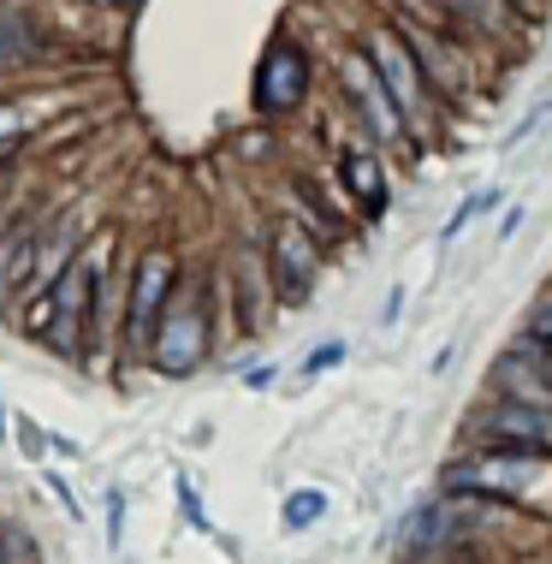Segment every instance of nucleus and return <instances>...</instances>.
Here are the masks:
<instances>
[{"label": "nucleus", "instance_id": "nucleus-1", "mask_svg": "<svg viewBox=\"0 0 552 564\" xmlns=\"http://www.w3.org/2000/svg\"><path fill=\"white\" fill-rule=\"evenodd\" d=\"M452 494H481V499H511L529 511H552V452H523V446H494L469 452L446 469Z\"/></svg>", "mask_w": 552, "mask_h": 564}, {"label": "nucleus", "instance_id": "nucleus-2", "mask_svg": "<svg viewBox=\"0 0 552 564\" xmlns=\"http://www.w3.org/2000/svg\"><path fill=\"white\" fill-rule=\"evenodd\" d=\"M178 292V262L173 250H143L131 268V285H126V357H149V345H155V327L166 315V303Z\"/></svg>", "mask_w": 552, "mask_h": 564}, {"label": "nucleus", "instance_id": "nucleus-3", "mask_svg": "<svg viewBox=\"0 0 552 564\" xmlns=\"http://www.w3.org/2000/svg\"><path fill=\"white\" fill-rule=\"evenodd\" d=\"M208 339H214L208 292H196V285H178L173 303H166V315H161V327H155L149 362H155L161 375H191L196 362L208 357Z\"/></svg>", "mask_w": 552, "mask_h": 564}, {"label": "nucleus", "instance_id": "nucleus-4", "mask_svg": "<svg viewBox=\"0 0 552 564\" xmlns=\"http://www.w3.org/2000/svg\"><path fill=\"white\" fill-rule=\"evenodd\" d=\"M107 273V243L84 250L78 262L59 273L54 285V327H48V345L59 357H78L84 362V327H89V297H96V280Z\"/></svg>", "mask_w": 552, "mask_h": 564}, {"label": "nucleus", "instance_id": "nucleus-5", "mask_svg": "<svg viewBox=\"0 0 552 564\" xmlns=\"http://www.w3.org/2000/svg\"><path fill=\"white\" fill-rule=\"evenodd\" d=\"M310 101V54L291 36H280L256 66V108L262 113H297Z\"/></svg>", "mask_w": 552, "mask_h": 564}, {"label": "nucleus", "instance_id": "nucleus-6", "mask_svg": "<svg viewBox=\"0 0 552 564\" xmlns=\"http://www.w3.org/2000/svg\"><path fill=\"white\" fill-rule=\"evenodd\" d=\"M345 89H350V108L362 113V126L380 137V143H404L410 149V119L392 101V89L380 84V72L368 66V54H345Z\"/></svg>", "mask_w": 552, "mask_h": 564}, {"label": "nucleus", "instance_id": "nucleus-7", "mask_svg": "<svg viewBox=\"0 0 552 564\" xmlns=\"http://www.w3.org/2000/svg\"><path fill=\"white\" fill-rule=\"evenodd\" d=\"M368 66L380 72V84L392 89V101L404 108L410 126H416L422 108H427V84H422V66H416V54H410V42L392 36V30H375V36H368Z\"/></svg>", "mask_w": 552, "mask_h": 564}, {"label": "nucleus", "instance_id": "nucleus-8", "mask_svg": "<svg viewBox=\"0 0 552 564\" xmlns=\"http://www.w3.org/2000/svg\"><path fill=\"white\" fill-rule=\"evenodd\" d=\"M268 268H273V292H280V303H303L310 285H315V268H321L315 238L303 232V226H280L273 243H268Z\"/></svg>", "mask_w": 552, "mask_h": 564}, {"label": "nucleus", "instance_id": "nucleus-9", "mask_svg": "<svg viewBox=\"0 0 552 564\" xmlns=\"http://www.w3.org/2000/svg\"><path fill=\"white\" fill-rule=\"evenodd\" d=\"M339 185H345V196H350V208H362V220H380V215H387V203H392L387 166H380V155H375L368 143L339 149Z\"/></svg>", "mask_w": 552, "mask_h": 564}, {"label": "nucleus", "instance_id": "nucleus-10", "mask_svg": "<svg viewBox=\"0 0 552 564\" xmlns=\"http://www.w3.org/2000/svg\"><path fill=\"white\" fill-rule=\"evenodd\" d=\"M487 434L499 446H523V452H552V410L546 404H523V399H499L487 410Z\"/></svg>", "mask_w": 552, "mask_h": 564}, {"label": "nucleus", "instance_id": "nucleus-11", "mask_svg": "<svg viewBox=\"0 0 552 564\" xmlns=\"http://www.w3.org/2000/svg\"><path fill=\"white\" fill-rule=\"evenodd\" d=\"M434 7H446L452 19H464V24H475V30H505V19H511V12H523L517 0H434Z\"/></svg>", "mask_w": 552, "mask_h": 564}, {"label": "nucleus", "instance_id": "nucleus-12", "mask_svg": "<svg viewBox=\"0 0 552 564\" xmlns=\"http://www.w3.org/2000/svg\"><path fill=\"white\" fill-rule=\"evenodd\" d=\"M24 48H30L24 19H19V12H0V72H7L12 59H24Z\"/></svg>", "mask_w": 552, "mask_h": 564}, {"label": "nucleus", "instance_id": "nucleus-13", "mask_svg": "<svg viewBox=\"0 0 552 564\" xmlns=\"http://www.w3.org/2000/svg\"><path fill=\"white\" fill-rule=\"evenodd\" d=\"M499 196H505V191H475V196H464V208H457V215H452L446 226H440V243H452V238L464 232V226H469L475 215H481V208H494Z\"/></svg>", "mask_w": 552, "mask_h": 564}, {"label": "nucleus", "instance_id": "nucleus-14", "mask_svg": "<svg viewBox=\"0 0 552 564\" xmlns=\"http://www.w3.org/2000/svg\"><path fill=\"white\" fill-rule=\"evenodd\" d=\"M321 511H327V499H321V494H291L285 499V529H310Z\"/></svg>", "mask_w": 552, "mask_h": 564}, {"label": "nucleus", "instance_id": "nucleus-15", "mask_svg": "<svg viewBox=\"0 0 552 564\" xmlns=\"http://www.w3.org/2000/svg\"><path fill=\"white\" fill-rule=\"evenodd\" d=\"M339 357H345V345H321L315 357L303 362V369H310V375H321V369H333V362H339Z\"/></svg>", "mask_w": 552, "mask_h": 564}, {"label": "nucleus", "instance_id": "nucleus-16", "mask_svg": "<svg viewBox=\"0 0 552 564\" xmlns=\"http://www.w3.org/2000/svg\"><path fill=\"white\" fill-rule=\"evenodd\" d=\"M19 434H24V452H30V457H42V452H48V440H42L36 422H24V416H19Z\"/></svg>", "mask_w": 552, "mask_h": 564}, {"label": "nucleus", "instance_id": "nucleus-17", "mask_svg": "<svg viewBox=\"0 0 552 564\" xmlns=\"http://www.w3.org/2000/svg\"><path fill=\"white\" fill-rule=\"evenodd\" d=\"M534 339H552V303H541V315H534Z\"/></svg>", "mask_w": 552, "mask_h": 564}, {"label": "nucleus", "instance_id": "nucleus-18", "mask_svg": "<svg viewBox=\"0 0 552 564\" xmlns=\"http://www.w3.org/2000/svg\"><path fill=\"white\" fill-rule=\"evenodd\" d=\"M7 422H12V416H7V410H0V434H7Z\"/></svg>", "mask_w": 552, "mask_h": 564}, {"label": "nucleus", "instance_id": "nucleus-19", "mask_svg": "<svg viewBox=\"0 0 552 564\" xmlns=\"http://www.w3.org/2000/svg\"><path fill=\"white\" fill-rule=\"evenodd\" d=\"M107 7H131V0H107Z\"/></svg>", "mask_w": 552, "mask_h": 564}, {"label": "nucleus", "instance_id": "nucleus-20", "mask_svg": "<svg viewBox=\"0 0 552 564\" xmlns=\"http://www.w3.org/2000/svg\"><path fill=\"white\" fill-rule=\"evenodd\" d=\"M0 541H7V523H0Z\"/></svg>", "mask_w": 552, "mask_h": 564}, {"label": "nucleus", "instance_id": "nucleus-21", "mask_svg": "<svg viewBox=\"0 0 552 564\" xmlns=\"http://www.w3.org/2000/svg\"><path fill=\"white\" fill-rule=\"evenodd\" d=\"M517 7H523V0H517Z\"/></svg>", "mask_w": 552, "mask_h": 564}]
</instances>
